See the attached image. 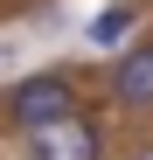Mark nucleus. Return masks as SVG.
Returning <instances> with one entry per match:
<instances>
[{"label":"nucleus","instance_id":"obj_2","mask_svg":"<svg viewBox=\"0 0 153 160\" xmlns=\"http://www.w3.org/2000/svg\"><path fill=\"white\" fill-rule=\"evenodd\" d=\"M21 146H28V160H97V153H105V132H97L91 112H70L56 125L21 132Z\"/></svg>","mask_w":153,"mask_h":160},{"label":"nucleus","instance_id":"obj_1","mask_svg":"<svg viewBox=\"0 0 153 160\" xmlns=\"http://www.w3.org/2000/svg\"><path fill=\"white\" fill-rule=\"evenodd\" d=\"M70 112H84V104H76V77H70V70H28V77L7 91V125H14V132L56 125V118H70Z\"/></svg>","mask_w":153,"mask_h":160},{"label":"nucleus","instance_id":"obj_4","mask_svg":"<svg viewBox=\"0 0 153 160\" xmlns=\"http://www.w3.org/2000/svg\"><path fill=\"white\" fill-rule=\"evenodd\" d=\"M132 28H139V7H132V0H118V7H105L84 35H91V49H125V42H132Z\"/></svg>","mask_w":153,"mask_h":160},{"label":"nucleus","instance_id":"obj_3","mask_svg":"<svg viewBox=\"0 0 153 160\" xmlns=\"http://www.w3.org/2000/svg\"><path fill=\"white\" fill-rule=\"evenodd\" d=\"M111 104L153 112V42H132V49L111 63Z\"/></svg>","mask_w":153,"mask_h":160}]
</instances>
